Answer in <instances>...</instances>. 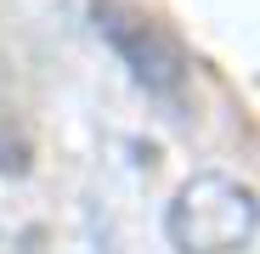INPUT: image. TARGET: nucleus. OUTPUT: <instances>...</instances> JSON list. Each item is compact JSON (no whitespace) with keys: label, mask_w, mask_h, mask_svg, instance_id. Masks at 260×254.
<instances>
[{"label":"nucleus","mask_w":260,"mask_h":254,"mask_svg":"<svg viewBox=\"0 0 260 254\" xmlns=\"http://www.w3.org/2000/svg\"><path fill=\"white\" fill-rule=\"evenodd\" d=\"M260 203L254 187L221 169H198L176 187L164 209V237L176 254H243L254 243Z\"/></svg>","instance_id":"nucleus-1"},{"label":"nucleus","mask_w":260,"mask_h":254,"mask_svg":"<svg viewBox=\"0 0 260 254\" xmlns=\"http://www.w3.org/2000/svg\"><path fill=\"white\" fill-rule=\"evenodd\" d=\"M91 28L108 40V51L130 68V79H136L147 96L176 102L187 91V74H192L187 46L153 12H142L136 0H91Z\"/></svg>","instance_id":"nucleus-2"}]
</instances>
